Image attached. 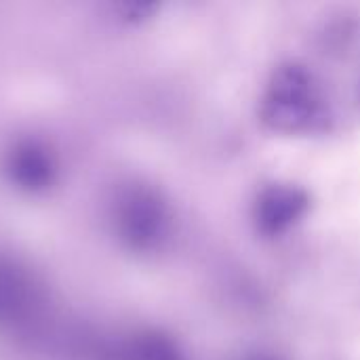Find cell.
Segmentation results:
<instances>
[{"instance_id":"obj_3","label":"cell","mask_w":360,"mask_h":360,"mask_svg":"<svg viewBox=\"0 0 360 360\" xmlns=\"http://www.w3.org/2000/svg\"><path fill=\"white\" fill-rule=\"evenodd\" d=\"M245 360H278V359L268 356V354H255V356H249V359H245Z\"/></svg>"},{"instance_id":"obj_2","label":"cell","mask_w":360,"mask_h":360,"mask_svg":"<svg viewBox=\"0 0 360 360\" xmlns=\"http://www.w3.org/2000/svg\"><path fill=\"white\" fill-rule=\"evenodd\" d=\"M312 192L293 179H272L259 186L249 205L253 232L268 243L291 236L312 215Z\"/></svg>"},{"instance_id":"obj_1","label":"cell","mask_w":360,"mask_h":360,"mask_svg":"<svg viewBox=\"0 0 360 360\" xmlns=\"http://www.w3.org/2000/svg\"><path fill=\"white\" fill-rule=\"evenodd\" d=\"M257 120L268 133L281 137H319L333 129L335 114L316 74L302 61L287 59L264 80Z\"/></svg>"}]
</instances>
